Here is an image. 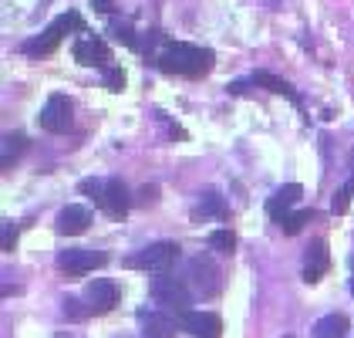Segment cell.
<instances>
[{"label":"cell","mask_w":354,"mask_h":338,"mask_svg":"<svg viewBox=\"0 0 354 338\" xmlns=\"http://www.w3.org/2000/svg\"><path fill=\"white\" fill-rule=\"evenodd\" d=\"M142 335L145 338H176V321L169 314H142Z\"/></svg>","instance_id":"14"},{"label":"cell","mask_w":354,"mask_h":338,"mask_svg":"<svg viewBox=\"0 0 354 338\" xmlns=\"http://www.w3.org/2000/svg\"><path fill=\"white\" fill-rule=\"evenodd\" d=\"M348 328H351L348 318L334 311V314H324V318L314 325V338H348Z\"/></svg>","instance_id":"15"},{"label":"cell","mask_w":354,"mask_h":338,"mask_svg":"<svg viewBox=\"0 0 354 338\" xmlns=\"http://www.w3.org/2000/svg\"><path fill=\"white\" fill-rule=\"evenodd\" d=\"M351 294H354V278H351Z\"/></svg>","instance_id":"31"},{"label":"cell","mask_w":354,"mask_h":338,"mask_svg":"<svg viewBox=\"0 0 354 338\" xmlns=\"http://www.w3.org/2000/svg\"><path fill=\"white\" fill-rule=\"evenodd\" d=\"M78 190H82L84 197L98 199V203H102V197H105V183H102V179H82V183H78Z\"/></svg>","instance_id":"25"},{"label":"cell","mask_w":354,"mask_h":338,"mask_svg":"<svg viewBox=\"0 0 354 338\" xmlns=\"http://www.w3.org/2000/svg\"><path fill=\"white\" fill-rule=\"evenodd\" d=\"M57 44H61V34H57L55 28H48L41 37H34V41L24 44V55H51Z\"/></svg>","instance_id":"17"},{"label":"cell","mask_w":354,"mask_h":338,"mask_svg":"<svg viewBox=\"0 0 354 338\" xmlns=\"http://www.w3.org/2000/svg\"><path fill=\"white\" fill-rule=\"evenodd\" d=\"M14 240H17L14 224H3V251H14Z\"/></svg>","instance_id":"29"},{"label":"cell","mask_w":354,"mask_h":338,"mask_svg":"<svg viewBox=\"0 0 354 338\" xmlns=\"http://www.w3.org/2000/svg\"><path fill=\"white\" fill-rule=\"evenodd\" d=\"M149 294H152V301L156 305H162V308L169 311H189L192 305V294L189 287H186V281H179V278H172L169 271L165 274H156L152 281H149Z\"/></svg>","instance_id":"2"},{"label":"cell","mask_w":354,"mask_h":338,"mask_svg":"<svg viewBox=\"0 0 354 338\" xmlns=\"http://www.w3.org/2000/svg\"><path fill=\"white\" fill-rule=\"evenodd\" d=\"M24 145H28V139L21 132H7L3 136V169H10V163L24 152Z\"/></svg>","instance_id":"19"},{"label":"cell","mask_w":354,"mask_h":338,"mask_svg":"<svg viewBox=\"0 0 354 338\" xmlns=\"http://www.w3.org/2000/svg\"><path fill=\"white\" fill-rule=\"evenodd\" d=\"M156 197H159V190H156V186H142V190L136 193V203L138 206H149V203H156Z\"/></svg>","instance_id":"28"},{"label":"cell","mask_w":354,"mask_h":338,"mask_svg":"<svg viewBox=\"0 0 354 338\" xmlns=\"http://www.w3.org/2000/svg\"><path fill=\"white\" fill-rule=\"evenodd\" d=\"M179 328L189 332V335H196V338H219L223 335V321H219V314H213V311H183Z\"/></svg>","instance_id":"8"},{"label":"cell","mask_w":354,"mask_h":338,"mask_svg":"<svg viewBox=\"0 0 354 338\" xmlns=\"http://www.w3.org/2000/svg\"><path fill=\"white\" fill-rule=\"evenodd\" d=\"M253 84H260V88H267V91H273V95H287L290 102H297L300 105V95L290 88V84L283 82V78H277V75H270V71H253Z\"/></svg>","instance_id":"16"},{"label":"cell","mask_w":354,"mask_h":338,"mask_svg":"<svg viewBox=\"0 0 354 338\" xmlns=\"http://www.w3.org/2000/svg\"><path fill=\"white\" fill-rule=\"evenodd\" d=\"M304 197V190H300L297 183H287V186H280L270 199H267V213H270L273 220H280V217H287L290 213V206Z\"/></svg>","instance_id":"13"},{"label":"cell","mask_w":354,"mask_h":338,"mask_svg":"<svg viewBox=\"0 0 354 338\" xmlns=\"http://www.w3.org/2000/svg\"><path fill=\"white\" fill-rule=\"evenodd\" d=\"M209 247L216 254H233V247H236L233 230H213V233H209Z\"/></svg>","instance_id":"22"},{"label":"cell","mask_w":354,"mask_h":338,"mask_svg":"<svg viewBox=\"0 0 354 338\" xmlns=\"http://www.w3.org/2000/svg\"><path fill=\"white\" fill-rule=\"evenodd\" d=\"M156 64L162 68L165 75H186V78H203L213 71L216 55L209 48H199V44H186V41H176V44H165V51L156 57Z\"/></svg>","instance_id":"1"},{"label":"cell","mask_w":354,"mask_h":338,"mask_svg":"<svg viewBox=\"0 0 354 338\" xmlns=\"http://www.w3.org/2000/svg\"><path fill=\"white\" fill-rule=\"evenodd\" d=\"M64 314H68L71 321H82V318L91 314V308H82V301H78V298H68V301H64Z\"/></svg>","instance_id":"27"},{"label":"cell","mask_w":354,"mask_h":338,"mask_svg":"<svg viewBox=\"0 0 354 338\" xmlns=\"http://www.w3.org/2000/svg\"><path fill=\"white\" fill-rule=\"evenodd\" d=\"M88 224H91V213H88V206H78V203H71L57 213V233L78 237V233L88 230Z\"/></svg>","instance_id":"12"},{"label":"cell","mask_w":354,"mask_h":338,"mask_svg":"<svg viewBox=\"0 0 354 338\" xmlns=\"http://www.w3.org/2000/svg\"><path fill=\"white\" fill-rule=\"evenodd\" d=\"M186 278H189V284L199 291V294H203V298H209V294H216V291H219V267H216V260H213L209 254L192 257Z\"/></svg>","instance_id":"4"},{"label":"cell","mask_w":354,"mask_h":338,"mask_svg":"<svg viewBox=\"0 0 354 338\" xmlns=\"http://www.w3.org/2000/svg\"><path fill=\"white\" fill-rule=\"evenodd\" d=\"M351 197H354V172H351V179L334 193V203H330V206H334V213H344V210H348V203H351Z\"/></svg>","instance_id":"24"},{"label":"cell","mask_w":354,"mask_h":338,"mask_svg":"<svg viewBox=\"0 0 354 338\" xmlns=\"http://www.w3.org/2000/svg\"><path fill=\"white\" fill-rule=\"evenodd\" d=\"M199 213H206V217H226V203H223V197H219L216 190H206V193H203Z\"/></svg>","instance_id":"20"},{"label":"cell","mask_w":354,"mask_h":338,"mask_svg":"<svg viewBox=\"0 0 354 338\" xmlns=\"http://www.w3.org/2000/svg\"><path fill=\"white\" fill-rule=\"evenodd\" d=\"M91 7H95V10H102V14H111V10H115V3H111V0H91Z\"/></svg>","instance_id":"30"},{"label":"cell","mask_w":354,"mask_h":338,"mask_svg":"<svg viewBox=\"0 0 354 338\" xmlns=\"http://www.w3.org/2000/svg\"><path fill=\"white\" fill-rule=\"evenodd\" d=\"M118 305V284L109 281V278H98V281L88 284V308L95 314H105Z\"/></svg>","instance_id":"9"},{"label":"cell","mask_w":354,"mask_h":338,"mask_svg":"<svg viewBox=\"0 0 354 338\" xmlns=\"http://www.w3.org/2000/svg\"><path fill=\"white\" fill-rule=\"evenodd\" d=\"M105 264H109V254L91 251V247H71V251L57 254V267L68 274H88V271L105 267Z\"/></svg>","instance_id":"6"},{"label":"cell","mask_w":354,"mask_h":338,"mask_svg":"<svg viewBox=\"0 0 354 338\" xmlns=\"http://www.w3.org/2000/svg\"><path fill=\"white\" fill-rule=\"evenodd\" d=\"M327 267H330L327 244H324V240H314V244L307 247V254H304V281H307V284L321 281V278L327 274Z\"/></svg>","instance_id":"11"},{"label":"cell","mask_w":354,"mask_h":338,"mask_svg":"<svg viewBox=\"0 0 354 338\" xmlns=\"http://www.w3.org/2000/svg\"><path fill=\"white\" fill-rule=\"evenodd\" d=\"M71 55L78 64H88V68H111V48L102 41V37H78Z\"/></svg>","instance_id":"7"},{"label":"cell","mask_w":354,"mask_h":338,"mask_svg":"<svg viewBox=\"0 0 354 338\" xmlns=\"http://www.w3.org/2000/svg\"><path fill=\"white\" fill-rule=\"evenodd\" d=\"M351 159H354V152H351Z\"/></svg>","instance_id":"32"},{"label":"cell","mask_w":354,"mask_h":338,"mask_svg":"<svg viewBox=\"0 0 354 338\" xmlns=\"http://www.w3.org/2000/svg\"><path fill=\"white\" fill-rule=\"evenodd\" d=\"M310 220H314V210H297V213L280 217L277 224H280V230H283V233H290V237H294V233H300V230H304V224H310Z\"/></svg>","instance_id":"18"},{"label":"cell","mask_w":354,"mask_h":338,"mask_svg":"<svg viewBox=\"0 0 354 338\" xmlns=\"http://www.w3.org/2000/svg\"><path fill=\"white\" fill-rule=\"evenodd\" d=\"M51 28L64 37L68 30H84V21H82V14H75V10H68V14H61V17H55V24Z\"/></svg>","instance_id":"23"},{"label":"cell","mask_w":354,"mask_h":338,"mask_svg":"<svg viewBox=\"0 0 354 338\" xmlns=\"http://www.w3.org/2000/svg\"><path fill=\"white\" fill-rule=\"evenodd\" d=\"M105 88H111V91H122L125 88V71L122 68H105Z\"/></svg>","instance_id":"26"},{"label":"cell","mask_w":354,"mask_h":338,"mask_svg":"<svg viewBox=\"0 0 354 338\" xmlns=\"http://www.w3.org/2000/svg\"><path fill=\"white\" fill-rule=\"evenodd\" d=\"M287 338H294V335H287Z\"/></svg>","instance_id":"33"},{"label":"cell","mask_w":354,"mask_h":338,"mask_svg":"<svg viewBox=\"0 0 354 338\" xmlns=\"http://www.w3.org/2000/svg\"><path fill=\"white\" fill-rule=\"evenodd\" d=\"M176 260H179V244H172V240H159V244H149V247H142L138 254H132V257L125 260V267H132V271L165 274Z\"/></svg>","instance_id":"3"},{"label":"cell","mask_w":354,"mask_h":338,"mask_svg":"<svg viewBox=\"0 0 354 338\" xmlns=\"http://www.w3.org/2000/svg\"><path fill=\"white\" fill-rule=\"evenodd\" d=\"M109 34H111V37H115V41H122L125 48H138L136 30H132V24H125V21H111Z\"/></svg>","instance_id":"21"},{"label":"cell","mask_w":354,"mask_h":338,"mask_svg":"<svg viewBox=\"0 0 354 338\" xmlns=\"http://www.w3.org/2000/svg\"><path fill=\"white\" fill-rule=\"evenodd\" d=\"M132 203H136V199L129 197V186H125L118 176H111L109 183H105V197H102L105 213H109V217H125Z\"/></svg>","instance_id":"10"},{"label":"cell","mask_w":354,"mask_h":338,"mask_svg":"<svg viewBox=\"0 0 354 338\" xmlns=\"http://www.w3.org/2000/svg\"><path fill=\"white\" fill-rule=\"evenodd\" d=\"M71 98L68 95H51L48 102H44V109L37 115V122H41V129L44 132H68L71 129Z\"/></svg>","instance_id":"5"}]
</instances>
